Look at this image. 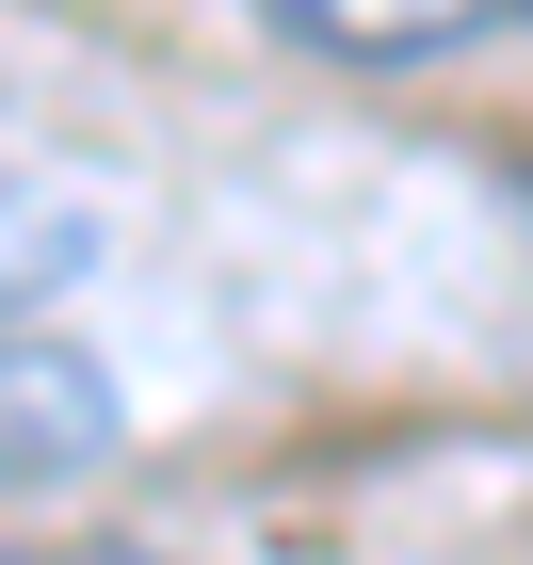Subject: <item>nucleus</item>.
<instances>
[{"label": "nucleus", "mask_w": 533, "mask_h": 565, "mask_svg": "<svg viewBox=\"0 0 533 565\" xmlns=\"http://www.w3.org/2000/svg\"><path fill=\"white\" fill-rule=\"evenodd\" d=\"M518 194H533V162H518Z\"/></svg>", "instance_id": "4"}, {"label": "nucleus", "mask_w": 533, "mask_h": 565, "mask_svg": "<svg viewBox=\"0 0 533 565\" xmlns=\"http://www.w3.org/2000/svg\"><path fill=\"white\" fill-rule=\"evenodd\" d=\"M65 275H82V211L33 194V178H0V323H17L33 291H65Z\"/></svg>", "instance_id": "3"}, {"label": "nucleus", "mask_w": 533, "mask_h": 565, "mask_svg": "<svg viewBox=\"0 0 533 565\" xmlns=\"http://www.w3.org/2000/svg\"><path fill=\"white\" fill-rule=\"evenodd\" d=\"M114 436H130V404H114V372H97L82 340L0 323V501L97 484V469H114Z\"/></svg>", "instance_id": "1"}, {"label": "nucleus", "mask_w": 533, "mask_h": 565, "mask_svg": "<svg viewBox=\"0 0 533 565\" xmlns=\"http://www.w3.org/2000/svg\"><path fill=\"white\" fill-rule=\"evenodd\" d=\"M259 17L308 49V65H437V49L518 33L533 0H259Z\"/></svg>", "instance_id": "2"}]
</instances>
